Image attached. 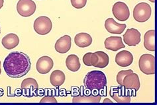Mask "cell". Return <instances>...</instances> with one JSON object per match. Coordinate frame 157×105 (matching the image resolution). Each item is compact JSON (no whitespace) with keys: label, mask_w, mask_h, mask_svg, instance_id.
<instances>
[{"label":"cell","mask_w":157,"mask_h":105,"mask_svg":"<svg viewBox=\"0 0 157 105\" xmlns=\"http://www.w3.org/2000/svg\"><path fill=\"white\" fill-rule=\"evenodd\" d=\"M125 24L117 23L113 18H108L105 22V27L107 32L111 34H121L125 31Z\"/></svg>","instance_id":"e0dca14e"},{"label":"cell","mask_w":157,"mask_h":105,"mask_svg":"<svg viewBox=\"0 0 157 105\" xmlns=\"http://www.w3.org/2000/svg\"><path fill=\"white\" fill-rule=\"evenodd\" d=\"M66 66L70 71H73V72L78 71L81 67L79 58L75 54L69 55L66 60Z\"/></svg>","instance_id":"603a6c76"},{"label":"cell","mask_w":157,"mask_h":105,"mask_svg":"<svg viewBox=\"0 0 157 105\" xmlns=\"http://www.w3.org/2000/svg\"><path fill=\"white\" fill-rule=\"evenodd\" d=\"M133 56L130 52L127 50H123L119 52L115 56V62L116 64L123 67L126 68L127 66H129L133 64Z\"/></svg>","instance_id":"5bb4252c"},{"label":"cell","mask_w":157,"mask_h":105,"mask_svg":"<svg viewBox=\"0 0 157 105\" xmlns=\"http://www.w3.org/2000/svg\"><path fill=\"white\" fill-rule=\"evenodd\" d=\"M54 62L52 59L49 56L40 57L36 62V68L38 72L40 74H47L52 69Z\"/></svg>","instance_id":"7c38bea8"},{"label":"cell","mask_w":157,"mask_h":105,"mask_svg":"<svg viewBox=\"0 0 157 105\" xmlns=\"http://www.w3.org/2000/svg\"><path fill=\"white\" fill-rule=\"evenodd\" d=\"M112 13L115 17L119 21H125L130 16L129 7L125 3L121 2H118L114 4Z\"/></svg>","instance_id":"52a82bcc"},{"label":"cell","mask_w":157,"mask_h":105,"mask_svg":"<svg viewBox=\"0 0 157 105\" xmlns=\"http://www.w3.org/2000/svg\"><path fill=\"white\" fill-rule=\"evenodd\" d=\"M71 37L68 35H64L57 40L55 45V48L57 52L60 54H65L68 52L71 48Z\"/></svg>","instance_id":"9a60e30c"},{"label":"cell","mask_w":157,"mask_h":105,"mask_svg":"<svg viewBox=\"0 0 157 105\" xmlns=\"http://www.w3.org/2000/svg\"><path fill=\"white\" fill-rule=\"evenodd\" d=\"M74 43L80 48L88 47L92 43V38L86 32L78 33L74 37Z\"/></svg>","instance_id":"ffe728a7"},{"label":"cell","mask_w":157,"mask_h":105,"mask_svg":"<svg viewBox=\"0 0 157 105\" xmlns=\"http://www.w3.org/2000/svg\"><path fill=\"white\" fill-rule=\"evenodd\" d=\"M92 52H88L83 56V59H82V60H83L84 65L87 66H92V64H91V62H90L91 55H92Z\"/></svg>","instance_id":"4316f807"},{"label":"cell","mask_w":157,"mask_h":105,"mask_svg":"<svg viewBox=\"0 0 157 105\" xmlns=\"http://www.w3.org/2000/svg\"><path fill=\"white\" fill-rule=\"evenodd\" d=\"M65 79V74L61 70L54 71L50 76V81L51 85L56 87H59L63 85Z\"/></svg>","instance_id":"7402d4cb"},{"label":"cell","mask_w":157,"mask_h":105,"mask_svg":"<svg viewBox=\"0 0 157 105\" xmlns=\"http://www.w3.org/2000/svg\"><path fill=\"white\" fill-rule=\"evenodd\" d=\"M31 68L29 57L21 52H12L8 54L3 62V69L8 76L17 79L25 76Z\"/></svg>","instance_id":"6da1fadb"},{"label":"cell","mask_w":157,"mask_h":105,"mask_svg":"<svg viewBox=\"0 0 157 105\" xmlns=\"http://www.w3.org/2000/svg\"><path fill=\"white\" fill-rule=\"evenodd\" d=\"M92 66L98 68H105L109 64V58L107 54L102 51L92 53L90 59Z\"/></svg>","instance_id":"ba28073f"},{"label":"cell","mask_w":157,"mask_h":105,"mask_svg":"<svg viewBox=\"0 0 157 105\" xmlns=\"http://www.w3.org/2000/svg\"><path fill=\"white\" fill-rule=\"evenodd\" d=\"M121 87L112 88L110 90L109 95L113 98L115 102L118 103H130L131 95L129 92L124 87V89Z\"/></svg>","instance_id":"9c48e42d"},{"label":"cell","mask_w":157,"mask_h":105,"mask_svg":"<svg viewBox=\"0 0 157 105\" xmlns=\"http://www.w3.org/2000/svg\"><path fill=\"white\" fill-rule=\"evenodd\" d=\"M3 47L7 50H11L17 47L19 43V38L14 33H10L4 36L2 40Z\"/></svg>","instance_id":"ac0fdd59"},{"label":"cell","mask_w":157,"mask_h":105,"mask_svg":"<svg viewBox=\"0 0 157 105\" xmlns=\"http://www.w3.org/2000/svg\"><path fill=\"white\" fill-rule=\"evenodd\" d=\"M2 73V69H1V62H0V75Z\"/></svg>","instance_id":"f1b7e54d"},{"label":"cell","mask_w":157,"mask_h":105,"mask_svg":"<svg viewBox=\"0 0 157 105\" xmlns=\"http://www.w3.org/2000/svg\"><path fill=\"white\" fill-rule=\"evenodd\" d=\"M104 45L106 49L116 52L125 47L122 41V38L120 36H110L107 38L104 42Z\"/></svg>","instance_id":"2e32d148"},{"label":"cell","mask_w":157,"mask_h":105,"mask_svg":"<svg viewBox=\"0 0 157 105\" xmlns=\"http://www.w3.org/2000/svg\"><path fill=\"white\" fill-rule=\"evenodd\" d=\"M35 31L40 35H46L52 30V23L48 17L40 16L35 19L33 24Z\"/></svg>","instance_id":"5b68a950"},{"label":"cell","mask_w":157,"mask_h":105,"mask_svg":"<svg viewBox=\"0 0 157 105\" xmlns=\"http://www.w3.org/2000/svg\"><path fill=\"white\" fill-rule=\"evenodd\" d=\"M72 6L76 9H82L85 7L87 0H70Z\"/></svg>","instance_id":"d4e9b609"},{"label":"cell","mask_w":157,"mask_h":105,"mask_svg":"<svg viewBox=\"0 0 157 105\" xmlns=\"http://www.w3.org/2000/svg\"><path fill=\"white\" fill-rule=\"evenodd\" d=\"M21 88L23 90L24 96L31 97L35 94V92L39 89L38 83L33 78H27L22 81Z\"/></svg>","instance_id":"30bf717a"},{"label":"cell","mask_w":157,"mask_h":105,"mask_svg":"<svg viewBox=\"0 0 157 105\" xmlns=\"http://www.w3.org/2000/svg\"><path fill=\"white\" fill-rule=\"evenodd\" d=\"M40 103H57V100L52 96H45L40 100Z\"/></svg>","instance_id":"484cf974"},{"label":"cell","mask_w":157,"mask_h":105,"mask_svg":"<svg viewBox=\"0 0 157 105\" xmlns=\"http://www.w3.org/2000/svg\"><path fill=\"white\" fill-rule=\"evenodd\" d=\"M123 37L124 43L129 47H136L140 42V33L134 28L127 29Z\"/></svg>","instance_id":"8fae6325"},{"label":"cell","mask_w":157,"mask_h":105,"mask_svg":"<svg viewBox=\"0 0 157 105\" xmlns=\"http://www.w3.org/2000/svg\"><path fill=\"white\" fill-rule=\"evenodd\" d=\"M84 84L86 89L89 90H102L107 85L106 75L99 70L90 71L85 76Z\"/></svg>","instance_id":"7a4b0ae2"},{"label":"cell","mask_w":157,"mask_h":105,"mask_svg":"<svg viewBox=\"0 0 157 105\" xmlns=\"http://www.w3.org/2000/svg\"><path fill=\"white\" fill-rule=\"evenodd\" d=\"M4 0H0V9H2V7L3 6Z\"/></svg>","instance_id":"83f0119b"},{"label":"cell","mask_w":157,"mask_h":105,"mask_svg":"<svg viewBox=\"0 0 157 105\" xmlns=\"http://www.w3.org/2000/svg\"><path fill=\"white\" fill-rule=\"evenodd\" d=\"M36 9V4L33 0H19L17 4L18 13L24 17H28L33 15Z\"/></svg>","instance_id":"8992f818"},{"label":"cell","mask_w":157,"mask_h":105,"mask_svg":"<svg viewBox=\"0 0 157 105\" xmlns=\"http://www.w3.org/2000/svg\"><path fill=\"white\" fill-rule=\"evenodd\" d=\"M149 1L152 3H155V0H149Z\"/></svg>","instance_id":"f546056e"},{"label":"cell","mask_w":157,"mask_h":105,"mask_svg":"<svg viewBox=\"0 0 157 105\" xmlns=\"http://www.w3.org/2000/svg\"><path fill=\"white\" fill-rule=\"evenodd\" d=\"M151 16V7L145 2L138 3L133 9V18L139 23H144Z\"/></svg>","instance_id":"3957f363"},{"label":"cell","mask_w":157,"mask_h":105,"mask_svg":"<svg viewBox=\"0 0 157 105\" xmlns=\"http://www.w3.org/2000/svg\"><path fill=\"white\" fill-rule=\"evenodd\" d=\"M0 34H1V27H0Z\"/></svg>","instance_id":"4dcf8cb0"},{"label":"cell","mask_w":157,"mask_h":105,"mask_svg":"<svg viewBox=\"0 0 157 105\" xmlns=\"http://www.w3.org/2000/svg\"><path fill=\"white\" fill-rule=\"evenodd\" d=\"M139 66L144 74L154 75L155 73V58L152 54H143L139 58Z\"/></svg>","instance_id":"277c9868"},{"label":"cell","mask_w":157,"mask_h":105,"mask_svg":"<svg viewBox=\"0 0 157 105\" xmlns=\"http://www.w3.org/2000/svg\"><path fill=\"white\" fill-rule=\"evenodd\" d=\"M131 73H133V70H131V69L122 70L121 71H119V72L117 73V77H116V80H117V82L119 85L123 87V81L124 77H125L128 74Z\"/></svg>","instance_id":"cb8c5ba5"},{"label":"cell","mask_w":157,"mask_h":105,"mask_svg":"<svg viewBox=\"0 0 157 105\" xmlns=\"http://www.w3.org/2000/svg\"><path fill=\"white\" fill-rule=\"evenodd\" d=\"M140 83L139 77L137 73H131L124 77L123 81V87L126 89L135 90L137 91L140 89Z\"/></svg>","instance_id":"4fadbf2b"},{"label":"cell","mask_w":157,"mask_h":105,"mask_svg":"<svg viewBox=\"0 0 157 105\" xmlns=\"http://www.w3.org/2000/svg\"><path fill=\"white\" fill-rule=\"evenodd\" d=\"M101 96L100 95H78L74 96L72 99L73 103H99L100 102Z\"/></svg>","instance_id":"d6986e66"},{"label":"cell","mask_w":157,"mask_h":105,"mask_svg":"<svg viewBox=\"0 0 157 105\" xmlns=\"http://www.w3.org/2000/svg\"><path fill=\"white\" fill-rule=\"evenodd\" d=\"M155 30H150L146 32L144 36V47L148 51L155 52Z\"/></svg>","instance_id":"44dd1931"}]
</instances>
